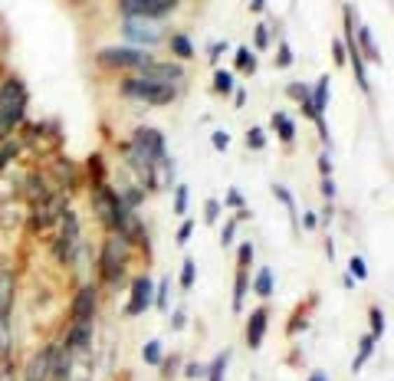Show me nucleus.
I'll list each match as a JSON object with an SVG mask.
<instances>
[{
    "label": "nucleus",
    "mask_w": 394,
    "mask_h": 381,
    "mask_svg": "<svg viewBox=\"0 0 394 381\" xmlns=\"http://www.w3.org/2000/svg\"><path fill=\"white\" fill-rule=\"evenodd\" d=\"M230 96H234V102H237V106H244V102H246V92H244V89H234Z\"/></svg>",
    "instance_id": "58"
},
{
    "label": "nucleus",
    "mask_w": 394,
    "mask_h": 381,
    "mask_svg": "<svg viewBox=\"0 0 394 381\" xmlns=\"http://www.w3.org/2000/svg\"><path fill=\"white\" fill-rule=\"evenodd\" d=\"M250 10H253V13H263V10H267V0H250Z\"/></svg>",
    "instance_id": "57"
},
{
    "label": "nucleus",
    "mask_w": 394,
    "mask_h": 381,
    "mask_svg": "<svg viewBox=\"0 0 394 381\" xmlns=\"http://www.w3.org/2000/svg\"><path fill=\"white\" fill-rule=\"evenodd\" d=\"M349 276H352L355 283L368 280V263H365L362 253H352V260H349Z\"/></svg>",
    "instance_id": "35"
},
{
    "label": "nucleus",
    "mask_w": 394,
    "mask_h": 381,
    "mask_svg": "<svg viewBox=\"0 0 394 381\" xmlns=\"http://www.w3.org/2000/svg\"><path fill=\"white\" fill-rule=\"evenodd\" d=\"M234 89H237V79H234L230 69H217V73H213V92H217V96L227 99Z\"/></svg>",
    "instance_id": "29"
},
{
    "label": "nucleus",
    "mask_w": 394,
    "mask_h": 381,
    "mask_svg": "<svg viewBox=\"0 0 394 381\" xmlns=\"http://www.w3.org/2000/svg\"><path fill=\"white\" fill-rule=\"evenodd\" d=\"M237 227H240V220L230 217L224 224V230H220V247H224V250H230V247L237 243Z\"/></svg>",
    "instance_id": "38"
},
{
    "label": "nucleus",
    "mask_w": 394,
    "mask_h": 381,
    "mask_svg": "<svg viewBox=\"0 0 394 381\" xmlns=\"http://www.w3.org/2000/svg\"><path fill=\"white\" fill-rule=\"evenodd\" d=\"M253 43H256V50H269V43H273V36H269V30L263 23L253 30Z\"/></svg>",
    "instance_id": "42"
},
{
    "label": "nucleus",
    "mask_w": 394,
    "mask_h": 381,
    "mask_svg": "<svg viewBox=\"0 0 394 381\" xmlns=\"http://www.w3.org/2000/svg\"><path fill=\"white\" fill-rule=\"evenodd\" d=\"M0 381H17V368L10 359H0Z\"/></svg>",
    "instance_id": "48"
},
{
    "label": "nucleus",
    "mask_w": 394,
    "mask_h": 381,
    "mask_svg": "<svg viewBox=\"0 0 394 381\" xmlns=\"http://www.w3.org/2000/svg\"><path fill=\"white\" fill-rule=\"evenodd\" d=\"M191 233H194V220L188 217V220H184V224H181V227H178V233H174V240H178V243H181V247H184V243L191 240Z\"/></svg>",
    "instance_id": "47"
},
{
    "label": "nucleus",
    "mask_w": 394,
    "mask_h": 381,
    "mask_svg": "<svg viewBox=\"0 0 394 381\" xmlns=\"http://www.w3.org/2000/svg\"><path fill=\"white\" fill-rule=\"evenodd\" d=\"M273 63H276V69H289V66L296 63V56H293V46H289L286 40H279V43H276V59H273Z\"/></svg>",
    "instance_id": "36"
},
{
    "label": "nucleus",
    "mask_w": 394,
    "mask_h": 381,
    "mask_svg": "<svg viewBox=\"0 0 394 381\" xmlns=\"http://www.w3.org/2000/svg\"><path fill=\"white\" fill-rule=\"evenodd\" d=\"M368 316H372V332H368V336L381 338V336H384V329H388V322H384V312L378 309V305H372V312H368Z\"/></svg>",
    "instance_id": "40"
},
{
    "label": "nucleus",
    "mask_w": 394,
    "mask_h": 381,
    "mask_svg": "<svg viewBox=\"0 0 394 381\" xmlns=\"http://www.w3.org/2000/svg\"><path fill=\"white\" fill-rule=\"evenodd\" d=\"M96 312H99L96 283H83L79 293L73 296V303H69V319H73V322H96Z\"/></svg>",
    "instance_id": "11"
},
{
    "label": "nucleus",
    "mask_w": 394,
    "mask_h": 381,
    "mask_svg": "<svg viewBox=\"0 0 394 381\" xmlns=\"http://www.w3.org/2000/svg\"><path fill=\"white\" fill-rule=\"evenodd\" d=\"M56 171H59V181H63V191L66 194H73L76 187H79V171H76V164L69 161V158H59V161H56Z\"/></svg>",
    "instance_id": "24"
},
{
    "label": "nucleus",
    "mask_w": 394,
    "mask_h": 381,
    "mask_svg": "<svg viewBox=\"0 0 394 381\" xmlns=\"http://www.w3.org/2000/svg\"><path fill=\"white\" fill-rule=\"evenodd\" d=\"M76 365V355L66 349L63 342H56V352H53V368H50V381H66L69 371Z\"/></svg>",
    "instance_id": "17"
},
{
    "label": "nucleus",
    "mask_w": 394,
    "mask_h": 381,
    "mask_svg": "<svg viewBox=\"0 0 394 381\" xmlns=\"http://www.w3.org/2000/svg\"><path fill=\"white\" fill-rule=\"evenodd\" d=\"M139 76L145 79H155V82H168V86H181L184 82V66L178 59H151L148 66H141Z\"/></svg>",
    "instance_id": "12"
},
{
    "label": "nucleus",
    "mask_w": 394,
    "mask_h": 381,
    "mask_svg": "<svg viewBox=\"0 0 394 381\" xmlns=\"http://www.w3.org/2000/svg\"><path fill=\"white\" fill-rule=\"evenodd\" d=\"M273 197H276L279 204L286 207V214H289V224H293V230H299V217H296V197L289 194V187H283V185H273Z\"/></svg>",
    "instance_id": "26"
},
{
    "label": "nucleus",
    "mask_w": 394,
    "mask_h": 381,
    "mask_svg": "<svg viewBox=\"0 0 394 381\" xmlns=\"http://www.w3.org/2000/svg\"><path fill=\"white\" fill-rule=\"evenodd\" d=\"M122 36L128 40V46L155 50L164 43V27H161V20H151V17H122Z\"/></svg>",
    "instance_id": "5"
},
{
    "label": "nucleus",
    "mask_w": 394,
    "mask_h": 381,
    "mask_svg": "<svg viewBox=\"0 0 394 381\" xmlns=\"http://www.w3.org/2000/svg\"><path fill=\"white\" fill-rule=\"evenodd\" d=\"M76 359H89L92 355V342H96V322H69L66 336L59 338Z\"/></svg>",
    "instance_id": "8"
},
{
    "label": "nucleus",
    "mask_w": 394,
    "mask_h": 381,
    "mask_svg": "<svg viewBox=\"0 0 394 381\" xmlns=\"http://www.w3.org/2000/svg\"><path fill=\"white\" fill-rule=\"evenodd\" d=\"M246 293H250V270H237V276H234V312L237 316L244 312Z\"/></svg>",
    "instance_id": "23"
},
{
    "label": "nucleus",
    "mask_w": 394,
    "mask_h": 381,
    "mask_svg": "<svg viewBox=\"0 0 394 381\" xmlns=\"http://www.w3.org/2000/svg\"><path fill=\"white\" fill-rule=\"evenodd\" d=\"M164 43H168L171 56L181 63V59H191L194 56V43L188 40V33H171V36H164Z\"/></svg>",
    "instance_id": "22"
},
{
    "label": "nucleus",
    "mask_w": 394,
    "mask_h": 381,
    "mask_svg": "<svg viewBox=\"0 0 394 381\" xmlns=\"http://www.w3.org/2000/svg\"><path fill=\"white\" fill-rule=\"evenodd\" d=\"M211 145L213 148H217V152H227V148H230V131H224V129H217L211 135Z\"/></svg>",
    "instance_id": "44"
},
{
    "label": "nucleus",
    "mask_w": 394,
    "mask_h": 381,
    "mask_svg": "<svg viewBox=\"0 0 394 381\" xmlns=\"http://www.w3.org/2000/svg\"><path fill=\"white\" fill-rule=\"evenodd\" d=\"M352 33H355V43H358V50H362V56H365V63H381V50L374 46L372 30L358 20V13H355V20H352Z\"/></svg>",
    "instance_id": "16"
},
{
    "label": "nucleus",
    "mask_w": 394,
    "mask_h": 381,
    "mask_svg": "<svg viewBox=\"0 0 394 381\" xmlns=\"http://www.w3.org/2000/svg\"><path fill=\"white\" fill-rule=\"evenodd\" d=\"M132 253H135V247H132L125 237H118V233L108 230V237L102 240V250H99V273H102V280H106V283L118 286L122 280H125L128 263H132Z\"/></svg>",
    "instance_id": "1"
},
{
    "label": "nucleus",
    "mask_w": 394,
    "mask_h": 381,
    "mask_svg": "<svg viewBox=\"0 0 394 381\" xmlns=\"http://www.w3.org/2000/svg\"><path fill=\"white\" fill-rule=\"evenodd\" d=\"M118 204H122V197H118V191H112L108 185L92 187V210L99 214V220H102L106 227H112V217H115Z\"/></svg>",
    "instance_id": "13"
},
{
    "label": "nucleus",
    "mask_w": 394,
    "mask_h": 381,
    "mask_svg": "<svg viewBox=\"0 0 394 381\" xmlns=\"http://www.w3.org/2000/svg\"><path fill=\"white\" fill-rule=\"evenodd\" d=\"M244 142L250 152H263V148H267V129H263V125H250Z\"/></svg>",
    "instance_id": "32"
},
{
    "label": "nucleus",
    "mask_w": 394,
    "mask_h": 381,
    "mask_svg": "<svg viewBox=\"0 0 394 381\" xmlns=\"http://www.w3.org/2000/svg\"><path fill=\"white\" fill-rule=\"evenodd\" d=\"M128 145L135 148L141 161H148L151 168L161 161V158H168V142H164V135L158 129H151V125H139V129L132 131V138Z\"/></svg>",
    "instance_id": "7"
},
{
    "label": "nucleus",
    "mask_w": 394,
    "mask_h": 381,
    "mask_svg": "<svg viewBox=\"0 0 394 381\" xmlns=\"http://www.w3.org/2000/svg\"><path fill=\"white\" fill-rule=\"evenodd\" d=\"M253 257H256V247L250 243V240H244V243H240V250H237V270H250Z\"/></svg>",
    "instance_id": "37"
},
{
    "label": "nucleus",
    "mask_w": 394,
    "mask_h": 381,
    "mask_svg": "<svg viewBox=\"0 0 394 381\" xmlns=\"http://www.w3.org/2000/svg\"><path fill=\"white\" fill-rule=\"evenodd\" d=\"M171 329H174V332L188 329V312H184V309H174V312H171Z\"/></svg>",
    "instance_id": "49"
},
{
    "label": "nucleus",
    "mask_w": 394,
    "mask_h": 381,
    "mask_svg": "<svg viewBox=\"0 0 394 381\" xmlns=\"http://www.w3.org/2000/svg\"><path fill=\"white\" fill-rule=\"evenodd\" d=\"M79 250H83V224H79V214L73 207H66V214L59 217V237L53 243V257L63 266H69L79 257Z\"/></svg>",
    "instance_id": "4"
},
{
    "label": "nucleus",
    "mask_w": 394,
    "mask_h": 381,
    "mask_svg": "<svg viewBox=\"0 0 394 381\" xmlns=\"http://www.w3.org/2000/svg\"><path fill=\"white\" fill-rule=\"evenodd\" d=\"M168 293H171V276H161L158 283H155V309H161V312H168Z\"/></svg>",
    "instance_id": "33"
},
{
    "label": "nucleus",
    "mask_w": 394,
    "mask_h": 381,
    "mask_svg": "<svg viewBox=\"0 0 394 381\" xmlns=\"http://www.w3.org/2000/svg\"><path fill=\"white\" fill-rule=\"evenodd\" d=\"M141 361H145V365H151V368H158L161 361H164V345H161L158 338L145 342V349H141Z\"/></svg>",
    "instance_id": "30"
},
{
    "label": "nucleus",
    "mask_w": 394,
    "mask_h": 381,
    "mask_svg": "<svg viewBox=\"0 0 394 381\" xmlns=\"http://www.w3.org/2000/svg\"><path fill=\"white\" fill-rule=\"evenodd\" d=\"M234 66L240 69V73H246V76H253L256 73V50H250V46H237V56H234Z\"/></svg>",
    "instance_id": "27"
},
{
    "label": "nucleus",
    "mask_w": 394,
    "mask_h": 381,
    "mask_svg": "<svg viewBox=\"0 0 394 381\" xmlns=\"http://www.w3.org/2000/svg\"><path fill=\"white\" fill-rule=\"evenodd\" d=\"M332 217H335V210H332V201H329V207H325V210L319 214V227H329Z\"/></svg>",
    "instance_id": "55"
},
{
    "label": "nucleus",
    "mask_w": 394,
    "mask_h": 381,
    "mask_svg": "<svg viewBox=\"0 0 394 381\" xmlns=\"http://www.w3.org/2000/svg\"><path fill=\"white\" fill-rule=\"evenodd\" d=\"M309 381H329V375H325V371H312Z\"/></svg>",
    "instance_id": "59"
},
{
    "label": "nucleus",
    "mask_w": 394,
    "mask_h": 381,
    "mask_svg": "<svg viewBox=\"0 0 394 381\" xmlns=\"http://www.w3.org/2000/svg\"><path fill=\"white\" fill-rule=\"evenodd\" d=\"M85 175H89V181H92V187L106 185V158L99 152L89 154V161H85Z\"/></svg>",
    "instance_id": "25"
},
{
    "label": "nucleus",
    "mask_w": 394,
    "mask_h": 381,
    "mask_svg": "<svg viewBox=\"0 0 394 381\" xmlns=\"http://www.w3.org/2000/svg\"><path fill=\"white\" fill-rule=\"evenodd\" d=\"M224 204H227V207H234V210H240V207H246V201H244V194H240V187H230V191H227V197H224Z\"/></svg>",
    "instance_id": "46"
},
{
    "label": "nucleus",
    "mask_w": 394,
    "mask_h": 381,
    "mask_svg": "<svg viewBox=\"0 0 394 381\" xmlns=\"http://www.w3.org/2000/svg\"><path fill=\"white\" fill-rule=\"evenodd\" d=\"M329 76H322L316 86H309V102H312V112L319 115V119H325V106H329Z\"/></svg>",
    "instance_id": "20"
},
{
    "label": "nucleus",
    "mask_w": 394,
    "mask_h": 381,
    "mask_svg": "<svg viewBox=\"0 0 394 381\" xmlns=\"http://www.w3.org/2000/svg\"><path fill=\"white\" fill-rule=\"evenodd\" d=\"M374 345H378V338L374 336H362V342H358V355L352 359V371H362L365 361L374 355Z\"/></svg>",
    "instance_id": "28"
},
{
    "label": "nucleus",
    "mask_w": 394,
    "mask_h": 381,
    "mask_svg": "<svg viewBox=\"0 0 394 381\" xmlns=\"http://www.w3.org/2000/svg\"><path fill=\"white\" fill-rule=\"evenodd\" d=\"M17 154H20V145H17V142H10V138H7V142H0V171H3V168H7Z\"/></svg>",
    "instance_id": "39"
},
{
    "label": "nucleus",
    "mask_w": 394,
    "mask_h": 381,
    "mask_svg": "<svg viewBox=\"0 0 394 381\" xmlns=\"http://www.w3.org/2000/svg\"><path fill=\"white\" fill-rule=\"evenodd\" d=\"M325 257H329V260H335V247H332V240H325Z\"/></svg>",
    "instance_id": "60"
},
{
    "label": "nucleus",
    "mask_w": 394,
    "mask_h": 381,
    "mask_svg": "<svg viewBox=\"0 0 394 381\" xmlns=\"http://www.w3.org/2000/svg\"><path fill=\"white\" fill-rule=\"evenodd\" d=\"M23 191H27V197H30L33 204H36V201H43V197L53 194V187H50V178L40 175V171H30V175H27V181H23Z\"/></svg>",
    "instance_id": "18"
},
{
    "label": "nucleus",
    "mask_w": 394,
    "mask_h": 381,
    "mask_svg": "<svg viewBox=\"0 0 394 381\" xmlns=\"http://www.w3.org/2000/svg\"><path fill=\"white\" fill-rule=\"evenodd\" d=\"M224 50H227V40H224V43H220V40H217V43H211V63L213 66H217V59H220V53H224Z\"/></svg>",
    "instance_id": "54"
},
{
    "label": "nucleus",
    "mask_w": 394,
    "mask_h": 381,
    "mask_svg": "<svg viewBox=\"0 0 394 381\" xmlns=\"http://www.w3.org/2000/svg\"><path fill=\"white\" fill-rule=\"evenodd\" d=\"M118 92L125 99H135V102H145V106H171L174 99L181 96V86H168V82H155V79H145L139 73H132L118 82Z\"/></svg>",
    "instance_id": "2"
},
{
    "label": "nucleus",
    "mask_w": 394,
    "mask_h": 381,
    "mask_svg": "<svg viewBox=\"0 0 394 381\" xmlns=\"http://www.w3.org/2000/svg\"><path fill=\"white\" fill-rule=\"evenodd\" d=\"M171 191H174V214H178V217H184V214H188V201H191V187H188V185H174Z\"/></svg>",
    "instance_id": "34"
},
{
    "label": "nucleus",
    "mask_w": 394,
    "mask_h": 381,
    "mask_svg": "<svg viewBox=\"0 0 394 381\" xmlns=\"http://www.w3.org/2000/svg\"><path fill=\"white\" fill-rule=\"evenodd\" d=\"M269 122H273V129H276V138L283 145H293L296 142V122L289 119L286 112H273L269 115Z\"/></svg>",
    "instance_id": "21"
},
{
    "label": "nucleus",
    "mask_w": 394,
    "mask_h": 381,
    "mask_svg": "<svg viewBox=\"0 0 394 381\" xmlns=\"http://www.w3.org/2000/svg\"><path fill=\"white\" fill-rule=\"evenodd\" d=\"M286 96L296 99V102H302V99H309V86H306V82H289V86H286Z\"/></svg>",
    "instance_id": "43"
},
{
    "label": "nucleus",
    "mask_w": 394,
    "mask_h": 381,
    "mask_svg": "<svg viewBox=\"0 0 394 381\" xmlns=\"http://www.w3.org/2000/svg\"><path fill=\"white\" fill-rule=\"evenodd\" d=\"M250 289H253V293L260 296L263 303H267V299H273V293H276V283H273V270H269V266H260V270H256V276L250 280Z\"/></svg>",
    "instance_id": "19"
},
{
    "label": "nucleus",
    "mask_w": 394,
    "mask_h": 381,
    "mask_svg": "<svg viewBox=\"0 0 394 381\" xmlns=\"http://www.w3.org/2000/svg\"><path fill=\"white\" fill-rule=\"evenodd\" d=\"M151 59H155L151 50H139V46H106L96 53V63L102 69H115V73H139Z\"/></svg>",
    "instance_id": "3"
},
{
    "label": "nucleus",
    "mask_w": 394,
    "mask_h": 381,
    "mask_svg": "<svg viewBox=\"0 0 394 381\" xmlns=\"http://www.w3.org/2000/svg\"><path fill=\"white\" fill-rule=\"evenodd\" d=\"M217 220H220V201L207 197V204H204V224H217Z\"/></svg>",
    "instance_id": "41"
},
{
    "label": "nucleus",
    "mask_w": 394,
    "mask_h": 381,
    "mask_svg": "<svg viewBox=\"0 0 394 381\" xmlns=\"http://www.w3.org/2000/svg\"><path fill=\"white\" fill-rule=\"evenodd\" d=\"M194 280H197V260H188L181 263V276H178V286H181V293H191L194 289Z\"/></svg>",
    "instance_id": "31"
},
{
    "label": "nucleus",
    "mask_w": 394,
    "mask_h": 381,
    "mask_svg": "<svg viewBox=\"0 0 394 381\" xmlns=\"http://www.w3.org/2000/svg\"><path fill=\"white\" fill-rule=\"evenodd\" d=\"M66 207H69L66 191H53L50 197L36 201V204H33V210H30V230H33V233H46L50 227H56V224H59V217L66 214Z\"/></svg>",
    "instance_id": "6"
},
{
    "label": "nucleus",
    "mask_w": 394,
    "mask_h": 381,
    "mask_svg": "<svg viewBox=\"0 0 394 381\" xmlns=\"http://www.w3.org/2000/svg\"><path fill=\"white\" fill-rule=\"evenodd\" d=\"M204 375H207V365H201V361H188V365H184V378L197 381V378H204Z\"/></svg>",
    "instance_id": "45"
},
{
    "label": "nucleus",
    "mask_w": 394,
    "mask_h": 381,
    "mask_svg": "<svg viewBox=\"0 0 394 381\" xmlns=\"http://www.w3.org/2000/svg\"><path fill=\"white\" fill-rule=\"evenodd\" d=\"M53 352H56V342L43 345L40 352H33L30 365L23 371V381H50V368H53Z\"/></svg>",
    "instance_id": "14"
},
{
    "label": "nucleus",
    "mask_w": 394,
    "mask_h": 381,
    "mask_svg": "<svg viewBox=\"0 0 394 381\" xmlns=\"http://www.w3.org/2000/svg\"><path fill=\"white\" fill-rule=\"evenodd\" d=\"M181 0H118V13L122 17H151V20H161Z\"/></svg>",
    "instance_id": "10"
},
{
    "label": "nucleus",
    "mask_w": 394,
    "mask_h": 381,
    "mask_svg": "<svg viewBox=\"0 0 394 381\" xmlns=\"http://www.w3.org/2000/svg\"><path fill=\"white\" fill-rule=\"evenodd\" d=\"M332 168H335V164H332V152H322L319 154V175L322 178H332Z\"/></svg>",
    "instance_id": "50"
},
{
    "label": "nucleus",
    "mask_w": 394,
    "mask_h": 381,
    "mask_svg": "<svg viewBox=\"0 0 394 381\" xmlns=\"http://www.w3.org/2000/svg\"><path fill=\"white\" fill-rule=\"evenodd\" d=\"M151 303H155V280H151L148 273H141V276L132 280V296H128V303H125V316L128 319L145 316L151 309Z\"/></svg>",
    "instance_id": "9"
},
{
    "label": "nucleus",
    "mask_w": 394,
    "mask_h": 381,
    "mask_svg": "<svg viewBox=\"0 0 394 381\" xmlns=\"http://www.w3.org/2000/svg\"><path fill=\"white\" fill-rule=\"evenodd\" d=\"M158 368L164 371V378H171V375L178 371V359H164V361H161V365H158Z\"/></svg>",
    "instance_id": "53"
},
{
    "label": "nucleus",
    "mask_w": 394,
    "mask_h": 381,
    "mask_svg": "<svg viewBox=\"0 0 394 381\" xmlns=\"http://www.w3.org/2000/svg\"><path fill=\"white\" fill-rule=\"evenodd\" d=\"M335 194H339L335 178H322V197H325V201H335Z\"/></svg>",
    "instance_id": "51"
},
{
    "label": "nucleus",
    "mask_w": 394,
    "mask_h": 381,
    "mask_svg": "<svg viewBox=\"0 0 394 381\" xmlns=\"http://www.w3.org/2000/svg\"><path fill=\"white\" fill-rule=\"evenodd\" d=\"M302 227H306V230H316V227H319V214H312V210H309V214L302 217Z\"/></svg>",
    "instance_id": "56"
},
{
    "label": "nucleus",
    "mask_w": 394,
    "mask_h": 381,
    "mask_svg": "<svg viewBox=\"0 0 394 381\" xmlns=\"http://www.w3.org/2000/svg\"><path fill=\"white\" fill-rule=\"evenodd\" d=\"M332 56H335V66L349 63V56H345V46H342V40H332Z\"/></svg>",
    "instance_id": "52"
},
{
    "label": "nucleus",
    "mask_w": 394,
    "mask_h": 381,
    "mask_svg": "<svg viewBox=\"0 0 394 381\" xmlns=\"http://www.w3.org/2000/svg\"><path fill=\"white\" fill-rule=\"evenodd\" d=\"M267 322H269V309L267 305H256L250 319H246V329H244V338H246V349H260L263 345V336H267Z\"/></svg>",
    "instance_id": "15"
}]
</instances>
